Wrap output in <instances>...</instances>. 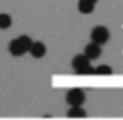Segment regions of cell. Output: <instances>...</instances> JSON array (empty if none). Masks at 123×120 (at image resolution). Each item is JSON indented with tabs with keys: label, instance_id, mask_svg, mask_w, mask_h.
<instances>
[{
	"label": "cell",
	"instance_id": "cell-1",
	"mask_svg": "<svg viewBox=\"0 0 123 120\" xmlns=\"http://www.w3.org/2000/svg\"><path fill=\"white\" fill-rule=\"evenodd\" d=\"M91 38H92V42H96V44H105L109 40V31H107V27H103V26H98V27H94L92 29V33H91Z\"/></svg>",
	"mask_w": 123,
	"mask_h": 120
},
{
	"label": "cell",
	"instance_id": "cell-2",
	"mask_svg": "<svg viewBox=\"0 0 123 120\" xmlns=\"http://www.w3.org/2000/svg\"><path fill=\"white\" fill-rule=\"evenodd\" d=\"M85 100V93L81 89H71L69 93H67V102L71 106H81Z\"/></svg>",
	"mask_w": 123,
	"mask_h": 120
},
{
	"label": "cell",
	"instance_id": "cell-3",
	"mask_svg": "<svg viewBox=\"0 0 123 120\" xmlns=\"http://www.w3.org/2000/svg\"><path fill=\"white\" fill-rule=\"evenodd\" d=\"M87 66H89V58L85 56V55H78V56H74V60H73V67H74V71H76V73H80V75H81V71H83Z\"/></svg>",
	"mask_w": 123,
	"mask_h": 120
},
{
	"label": "cell",
	"instance_id": "cell-4",
	"mask_svg": "<svg viewBox=\"0 0 123 120\" xmlns=\"http://www.w3.org/2000/svg\"><path fill=\"white\" fill-rule=\"evenodd\" d=\"M101 55V47H100V44H96V42H91L87 47H85V56L91 60V58H98Z\"/></svg>",
	"mask_w": 123,
	"mask_h": 120
},
{
	"label": "cell",
	"instance_id": "cell-5",
	"mask_svg": "<svg viewBox=\"0 0 123 120\" xmlns=\"http://www.w3.org/2000/svg\"><path fill=\"white\" fill-rule=\"evenodd\" d=\"M9 53H11L13 56H22V55L25 53V49H24L22 44L18 42V38H16V40H11V42H9Z\"/></svg>",
	"mask_w": 123,
	"mask_h": 120
},
{
	"label": "cell",
	"instance_id": "cell-6",
	"mask_svg": "<svg viewBox=\"0 0 123 120\" xmlns=\"http://www.w3.org/2000/svg\"><path fill=\"white\" fill-rule=\"evenodd\" d=\"M29 51H31V55H33L35 58H40V56L45 55V46H43L42 42H33L31 47H29Z\"/></svg>",
	"mask_w": 123,
	"mask_h": 120
},
{
	"label": "cell",
	"instance_id": "cell-7",
	"mask_svg": "<svg viewBox=\"0 0 123 120\" xmlns=\"http://www.w3.org/2000/svg\"><path fill=\"white\" fill-rule=\"evenodd\" d=\"M78 9H80L81 13H85V15H89V13L94 11V4L89 2V0H80V2H78Z\"/></svg>",
	"mask_w": 123,
	"mask_h": 120
},
{
	"label": "cell",
	"instance_id": "cell-8",
	"mask_svg": "<svg viewBox=\"0 0 123 120\" xmlns=\"http://www.w3.org/2000/svg\"><path fill=\"white\" fill-rule=\"evenodd\" d=\"M7 27H11V16L2 13L0 15V29H7Z\"/></svg>",
	"mask_w": 123,
	"mask_h": 120
},
{
	"label": "cell",
	"instance_id": "cell-9",
	"mask_svg": "<svg viewBox=\"0 0 123 120\" xmlns=\"http://www.w3.org/2000/svg\"><path fill=\"white\" fill-rule=\"evenodd\" d=\"M69 116H85V111L80 106H73V109L69 111Z\"/></svg>",
	"mask_w": 123,
	"mask_h": 120
},
{
	"label": "cell",
	"instance_id": "cell-10",
	"mask_svg": "<svg viewBox=\"0 0 123 120\" xmlns=\"http://www.w3.org/2000/svg\"><path fill=\"white\" fill-rule=\"evenodd\" d=\"M18 42L22 44V47H24L25 51H29V47H31V44H33V40H31L29 36H20V38H18Z\"/></svg>",
	"mask_w": 123,
	"mask_h": 120
},
{
	"label": "cell",
	"instance_id": "cell-11",
	"mask_svg": "<svg viewBox=\"0 0 123 120\" xmlns=\"http://www.w3.org/2000/svg\"><path fill=\"white\" fill-rule=\"evenodd\" d=\"M96 73H98V75H111L112 69H111L109 66H100V67H96Z\"/></svg>",
	"mask_w": 123,
	"mask_h": 120
},
{
	"label": "cell",
	"instance_id": "cell-12",
	"mask_svg": "<svg viewBox=\"0 0 123 120\" xmlns=\"http://www.w3.org/2000/svg\"><path fill=\"white\" fill-rule=\"evenodd\" d=\"M89 2H92V4H96V2H98V0H89Z\"/></svg>",
	"mask_w": 123,
	"mask_h": 120
}]
</instances>
